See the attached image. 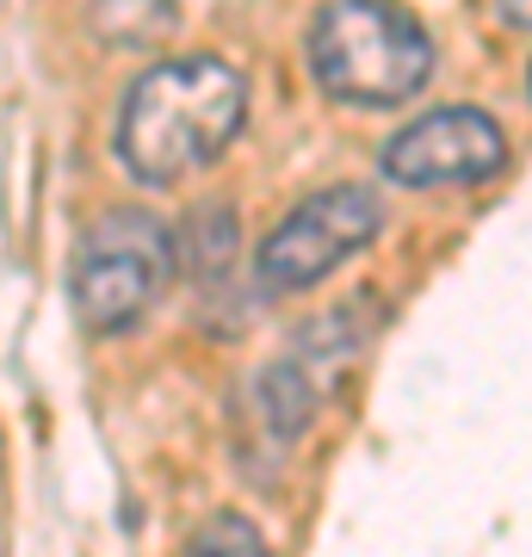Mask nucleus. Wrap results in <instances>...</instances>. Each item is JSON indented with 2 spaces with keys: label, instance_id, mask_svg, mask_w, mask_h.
<instances>
[{
  "label": "nucleus",
  "instance_id": "7ed1b4c3",
  "mask_svg": "<svg viewBox=\"0 0 532 557\" xmlns=\"http://www.w3.org/2000/svg\"><path fill=\"white\" fill-rule=\"evenodd\" d=\"M168 278H174L168 223H156L149 211H106L75 248L69 298L94 335H119L143 322V310L168 292Z\"/></svg>",
  "mask_w": 532,
  "mask_h": 557
},
{
  "label": "nucleus",
  "instance_id": "0eeeda50",
  "mask_svg": "<svg viewBox=\"0 0 532 557\" xmlns=\"http://www.w3.org/2000/svg\"><path fill=\"white\" fill-rule=\"evenodd\" d=\"M174 0H94V20L112 44H149L168 25Z\"/></svg>",
  "mask_w": 532,
  "mask_h": 557
},
{
  "label": "nucleus",
  "instance_id": "6e6552de",
  "mask_svg": "<svg viewBox=\"0 0 532 557\" xmlns=\"http://www.w3.org/2000/svg\"><path fill=\"white\" fill-rule=\"evenodd\" d=\"M186 557H267V539H260L255 520H242V515H218V520H205V527L193 533Z\"/></svg>",
  "mask_w": 532,
  "mask_h": 557
},
{
  "label": "nucleus",
  "instance_id": "f257e3e1",
  "mask_svg": "<svg viewBox=\"0 0 532 557\" xmlns=\"http://www.w3.org/2000/svg\"><path fill=\"white\" fill-rule=\"evenodd\" d=\"M242 112H248V87L230 62H161L131 87V100L119 112V161L143 186H174L230 149V137L242 131Z\"/></svg>",
  "mask_w": 532,
  "mask_h": 557
},
{
  "label": "nucleus",
  "instance_id": "39448f33",
  "mask_svg": "<svg viewBox=\"0 0 532 557\" xmlns=\"http://www.w3.org/2000/svg\"><path fill=\"white\" fill-rule=\"evenodd\" d=\"M502 161H508V137L477 106L421 112L384 143V174L396 186H483L502 174Z\"/></svg>",
  "mask_w": 532,
  "mask_h": 557
},
{
  "label": "nucleus",
  "instance_id": "20e7f679",
  "mask_svg": "<svg viewBox=\"0 0 532 557\" xmlns=\"http://www.w3.org/2000/svg\"><path fill=\"white\" fill-rule=\"evenodd\" d=\"M378 193L372 186H329L310 193L292 218L279 223L273 236L260 242L255 278L260 292H310L316 278H329L341 260H354L366 242L378 236Z\"/></svg>",
  "mask_w": 532,
  "mask_h": 557
},
{
  "label": "nucleus",
  "instance_id": "1a4fd4ad",
  "mask_svg": "<svg viewBox=\"0 0 532 557\" xmlns=\"http://www.w3.org/2000/svg\"><path fill=\"white\" fill-rule=\"evenodd\" d=\"M502 13H508L514 25H527V32H532V0H502Z\"/></svg>",
  "mask_w": 532,
  "mask_h": 557
},
{
  "label": "nucleus",
  "instance_id": "f03ea898",
  "mask_svg": "<svg viewBox=\"0 0 532 557\" xmlns=\"http://www.w3.org/2000/svg\"><path fill=\"white\" fill-rule=\"evenodd\" d=\"M434 69L428 32L396 0H329L310 25V75L347 106H396Z\"/></svg>",
  "mask_w": 532,
  "mask_h": 557
},
{
  "label": "nucleus",
  "instance_id": "423d86ee",
  "mask_svg": "<svg viewBox=\"0 0 532 557\" xmlns=\"http://www.w3.org/2000/svg\"><path fill=\"white\" fill-rule=\"evenodd\" d=\"M322 397H329V384L292 354L248 379V391H242V465L255 471V483H267L285 465V453L304 440Z\"/></svg>",
  "mask_w": 532,
  "mask_h": 557
}]
</instances>
